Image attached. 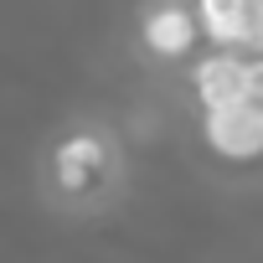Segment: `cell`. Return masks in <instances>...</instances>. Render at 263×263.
<instances>
[{"label":"cell","instance_id":"6da1fadb","mask_svg":"<svg viewBox=\"0 0 263 263\" xmlns=\"http://www.w3.org/2000/svg\"><path fill=\"white\" fill-rule=\"evenodd\" d=\"M201 145L227 165H258L263 160V103L232 98V103L201 108Z\"/></svg>","mask_w":263,"mask_h":263},{"label":"cell","instance_id":"8992f818","mask_svg":"<svg viewBox=\"0 0 263 263\" xmlns=\"http://www.w3.org/2000/svg\"><path fill=\"white\" fill-rule=\"evenodd\" d=\"M242 98H258L263 103V52L258 47L242 52Z\"/></svg>","mask_w":263,"mask_h":263},{"label":"cell","instance_id":"3957f363","mask_svg":"<svg viewBox=\"0 0 263 263\" xmlns=\"http://www.w3.org/2000/svg\"><path fill=\"white\" fill-rule=\"evenodd\" d=\"M103 171H108V140L93 135V129H78V135H67V140L52 150V176H57V186L72 191V196L93 191V186L103 181Z\"/></svg>","mask_w":263,"mask_h":263},{"label":"cell","instance_id":"277c9868","mask_svg":"<svg viewBox=\"0 0 263 263\" xmlns=\"http://www.w3.org/2000/svg\"><path fill=\"white\" fill-rule=\"evenodd\" d=\"M191 98H196L201 108H217V103L242 98V52L212 47V52L191 67Z\"/></svg>","mask_w":263,"mask_h":263},{"label":"cell","instance_id":"7a4b0ae2","mask_svg":"<svg viewBox=\"0 0 263 263\" xmlns=\"http://www.w3.org/2000/svg\"><path fill=\"white\" fill-rule=\"evenodd\" d=\"M196 42H201V26H196V11L191 6L160 0V6H150L140 16V47L155 62H181V57H191Z\"/></svg>","mask_w":263,"mask_h":263},{"label":"cell","instance_id":"52a82bcc","mask_svg":"<svg viewBox=\"0 0 263 263\" xmlns=\"http://www.w3.org/2000/svg\"><path fill=\"white\" fill-rule=\"evenodd\" d=\"M253 6V26H263V0H248Z\"/></svg>","mask_w":263,"mask_h":263},{"label":"cell","instance_id":"5b68a950","mask_svg":"<svg viewBox=\"0 0 263 263\" xmlns=\"http://www.w3.org/2000/svg\"><path fill=\"white\" fill-rule=\"evenodd\" d=\"M191 11H196V26L212 47L248 52V42H253V6L248 0H191Z\"/></svg>","mask_w":263,"mask_h":263}]
</instances>
